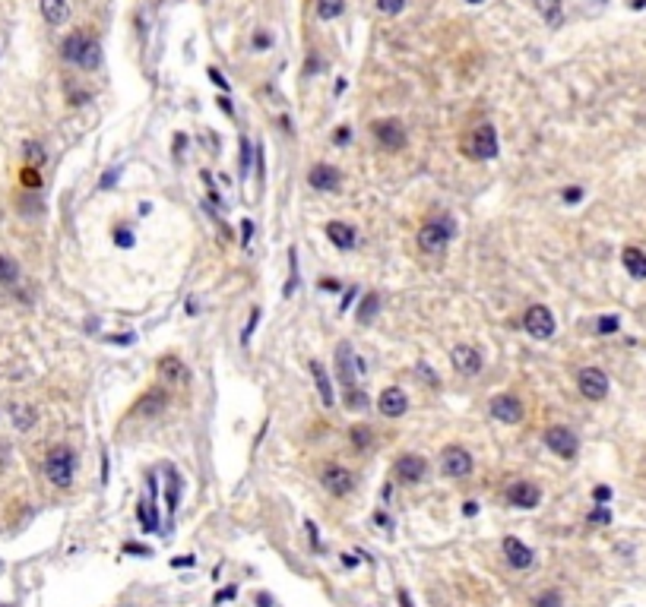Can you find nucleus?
I'll list each match as a JSON object with an SVG mask.
<instances>
[{"mask_svg":"<svg viewBox=\"0 0 646 607\" xmlns=\"http://www.w3.org/2000/svg\"><path fill=\"white\" fill-rule=\"evenodd\" d=\"M26 152H29V158H35V162H42V158H45V155H42V149H38L35 143H29V146H26Z\"/></svg>","mask_w":646,"mask_h":607,"instance_id":"obj_47","label":"nucleus"},{"mask_svg":"<svg viewBox=\"0 0 646 607\" xmlns=\"http://www.w3.org/2000/svg\"><path fill=\"white\" fill-rule=\"evenodd\" d=\"M621 263H624V269L633 275V279H646V253L640 250V247H624Z\"/></svg>","mask_w":646,"mask_h":607,"instance_id":"obj_22","label":"nucleus"},{"mask_svg":"<svg viewBox=\"0 0 646 607\" xmlns=\"http://www.w3.org/2000/svg\"><path fill=\"white\" fill-rule=\"evenodd\" d=\"M20 282V266L10 256H0V285H16Z\"/></svg>","mask_w":646,"mask_h":607,"instance_id":"obj_29","label":"nucleus"},{"mask_svg":"<svg viewBox=\"0 0 646 607\" xmlns=\"http://www.w3.org/2000/svg\"><path fill=\"white\" fill-rule=\"evenodd\" d=\"M453 240V222L437 215V219L425 222L419 231V247L425 253H444V247Z\"/></svg>","mask_w":646,"mask_h":607,"instance_id":"obj_3","label":"nucleus"},{"mask_svg":"<svg viewBox=\"0 0 646 607\" xmlns=\"http://www.w3.org/2000/svg\"><path fill=\"white\" fill-rule=\"evenodd\" d=\"M158 376H162V380H172V383L187 380V367H184V361H181L178 355H165L162 361H158Z\"/></svg>","mask_w":646,"mask_h":607,"instance_id":"obj_23","label":"nucleus"},{"mask_svg":"<svg viewBox=\"0 0 646 607\" xmlns=\"http://www.w3.org/2000/svg\"><path fill=\"white\" fill-rule=\"evenodd\" d=\"M450 358H453L456 370H460V374H466V376H475L481 370V355L475 348H469V345H456Z\"/></svg>","mask_w":646,"mask_h":607,"instance_id":"obj_18","label":"nucleus"},{"mask_svg":"<svg viewBox=\"0 0 646 607\" xmlns=\"http://www.w3.org/2000/svg\"><path fill=\"white\" fill-rule=\"evenodd\" d=\"M589 518H592V522H608V518H612V512H608V509H596Z\"/></svg>","mask_w":646,"mask_h":607,"instance_id":"obj_48","label":"nucleus"},{"mask_svg":"<svg viewBox=\"0 0 646 607\" xmlns=\"http://www.w3.org/2000/svg\"><path fill=\"white\" fill-rule=\"evenodd\" d=\"M440 471H444L447 478H466L469 471H472V456H469L463 446H447V450H444Z\"/></svg>","mask_w":646,"mask_h":607,"instance_id":"obj_9","label":"nucleus"},{"mask_svg":"<svg viewBox=\"0 0 646 607\" xmlns=\"http://www.w3.org/2000/svg\"><path fill=\"white\" fill-rule=\"evenodd\" d=\"M577 386L580 392H583L589 402H602L605 396H608V376L602 374L599 367H583L577 374Z\"/></svg>","mask_w":646,"mask_h":607,"instance_id":"obj_8","label":"nucleus"},{"mask_svg":"<svg viewBox=\"0 0 646 607\" xmlns=\"http://www.w3.org/2000/svg\"><path fill=\"white\" fill-rule=\"evenodd\" d=\"M345 405H349V408H355V411H361V408H368V396L355 386V389H349V392H345Z\"/></svg>","mask_w":646,"mask_h":607,"instance_id":"obj_33","label":"nucleus"},{"mask_svg":"<svg viewBox=\"0 0 646 607\" xmlns=\"http://www.w3.org/2000/svg\"><path fill=\"white\" fill-rule=\"evenodd\" d=\"M475 512H479V503H475V500H466V503H463V516H475Z\"/></svg>","mask_w":646,"mask_h":607,"instance_id":"obj_49","label":"nucleus"},{"mask_svg":"<svg viewBox=\"0 0 646 607\" xmlns=\"http://www.w3.org/2000/svg\"><path fill=\"white\" fill-rule=\"evenodd\" d=\"M631 3V10H643L646 7V0H627Z\"/></svg>","mask_w":646,"mask_h":607,"instance_id":"obj_55","label":"nucleus"},{"mask_svg":"<svg viewBox=\"0 0 646 607\" xmlns=\"http://www.w3.org/2000/svg\"><path fill=\"white\" fill-rule=\"evenodd\" d=\"M308 532H310V544H314V547H320V538H317V528H314V522H308Z\"/></svg>","mask_w":646,"mask_h":607,"instance_id":"obj_52","label":"nucleus"},{"mask_svg":"<svg viewBox=\"0 0 646 607\" xmlns=\"http://www.w3.org/2000/svg\"><path fill=\"white\" fill-rule=\"evenodd\" d=\"M536 7H539V13L545 16V22H548V26H561V20H564L561 0H536Z\"/></svg>","mask_w":646,"mask_h":607,"instance_id":"obj_27","label":"nucleus"},{"mask_svg":"<svg viewBox=\"0 0 646 607\" xmlns=\"http://www.w3.org/2000/svg\"><path fill=\"white\" fill-rule=\"evenodd\" d=\"M22 184H26V187H38L42 180H38V174H35L32 168H26V171H22Z\"/></svg>","mask_w":646,"mask_h":607,"instance_id":"obj_42","label":"nucleus"},{"mask_svg":"<svg viewBox=\"0 0 646 607\" xmlns=\"http://www.w3.org/2000/svg\"><path fill=\"white\" fill-rule=\"evenodd\" d=\"M345 10V0H317V16L320 20H336Z\"/></svg>","mask_w":646,"mask_h":607,"instance_id":"obj_28","label":"nucleus"},{"mask_svg":"<svg viewBox=\"0 0 646 607\" xmlns=\"http://www.w3.org/2000/svg\"><path fill=\"white\" fill-rule=\"evenodd\" d=\"M209 79H213L216 86H222V89H228V82L222 79V73H219V70H216V67H209Z\"/></svg>","mask_w":646,"mask_h":607,"instance_id":"obj_46","label":"nucleus"},{"mask_svg":"<svg viewBox=\"0 0 646 607\" xmlns=\"http://www.w3.org/2000/svg\"><path fill=\"white\" fill-rule=\"evenodd\" d=\"M399 601H403V607H415V604H412V598H409V592H406V588H399Z\"/></svg>","mask_w":646,"mask_h":607,"instance_id":"obj_51","label":"nucleus"},{"mask_svg":"<svg viewBox=\"0 0 646 607\" xmlns=\"http://www.w3.org/2000/svg\"><path fill=\"white\" fill-rule=\"evenodd\" d=\"M254 45H257V48H266V45H269V38H266V35H257V38H254Z\"/></svg>","mask_w":646,"mask_h":607,"instance_id":"obj_54","label":"nucleus"},{"mask_svg":"<svg viewBox=\"0 0 646 607\" xmlns=\"http://www.w3.org/2000/svg\"><path fill=\"white\" fill-rule=\"evenodd\" d=\"M165 405H168V392H165L162 386H152L149 392H146V396L140 399L137 415H143V417H156V415H162V411H165Z\"/></svg>","mask_w":646,"mask_h":607,"instance_id":"obj_17","label":"nucleus"},{"mask_svg":"<svg viewBox=\"0 0 646 607\" xmlns=\"http://www.w3.org/2000/svg\"><path fill=\"white\" fill-rule=\"evenodd\" d=\"M561 197H564V203H571V206H573V203H580V199H583V190H580V187H567Z\"/></svg>","mask_w":646,"mask_h":607,"instance_id":"obj_39","label":"nucleus"},{"mask_svg":"<svg viewBox=\"0 0 646 607\" xmlns=\"http://www.w3.org/2000/svg\"><path fill=\"white\" fill-rule=\"evenodd\" d=\"M323 231H326V238H330L333 247H339V250H349V247H355V228L345 225V222H330Z\"/></svg>","mask_w":646,"mask_h":607,"instance_id":"obj_20","label":"nucleus"},{"mask_svg":"<svg viewBox=\"0 0 646 607\" xmlns=\"http://www.w3.org/2000/svg\"><path fill=\"white\" fill-rule=\"evenodd\" d=\"M310 374H314L317 392H320V399H323V408H333V405H336V399H333V383H330V376H326V370L320 367V361H310Z\"/></svg>","mask_w":646,"mask_h":607,"instance_id":"obj_21","label":"nucleus"},{"mask_svg":"<svg viewBox=\"0 0 646 607\" xmlns=\"http://www.w3.org/2000/svg\"><path fill=\"white\" fill-rule=\"evenodd\" d=\"M114 240H117V244H121V247H127V250H130V247H133V234L127 231V228H121V231H114Z\"/></svg>","mask_w":646,"mask_h":607,"instance_id":"obj_40","label":"nucleus"},{"mask_svg":"<svg viewBox=\"0 0 646 607\" xmlns=\"http://www.w3.org/2000/svg\"><path fill=\"white\" fill-rule=\"evenodd\" d=\"M308 184L314 187V190L333 193V190H339L343 178H339V171L333 168V164H314V168H310V174H308Z\"/></svg>","mask_w":646,"mask_h":607,"instance_id":"obj_14","label":"nucleus"},{"mask_svg":"<svg viewBox=\"0 0 646 607\" xmlns=\"http://www.w3.org/2000/svg\"><path fill=\"white\" fill-rule=\"evenodd\" d=\"M250 238H254V222H241V244H250Z\"/></svg>","mask_w":646,"mask_h":607,"instance_id":"obj_41","label":"nucleus"},{"mask_svg":"<svg viewBox=\"0 0 646 607\" xmlns=\"http://www.w3.org/2000/svg\"><path fill=\"white\" fill-rule=\"evenodd\" d=\"M114 180H117V168H114V171H108V174H105V178L98 180V190H108V187L114 184Z\"/></svg>","mask_w":646,"mask_h":607,"instance_id":"obj_43","label":"nucleus"},{"mask_svg":"<svg viewBox=\"0 0 646 607\" xmlns=\"http://www.w3.org/2000/svg\"><path fill=\"white\" fill-rule=\"evenodd\" d=\"M491 415H495L501 424H520L523 405L516 396H497V399H491Z\"/></svg>","mask_w":646,"mask_h":607,"instance_id":"obj_15","label":"nucleus"},{"mask_svg":"<svg viewBox=\"0 0 646 607\" xmlns=\"http://www.w3.org/2000/svg\"><path fill=\"white\" fill-rule=\"evenodd\" d=\"M349 437H352V443H355V450H361V452H365L368 446L374 443V437H371V430H368V427H361V424H358V427H352V430H349Z\"/></svg>","mask_w":646,"mask_h":607,"instance_id":"obj_30","label":"nucleus"},{"mask_svg":"<svg viewBox=\"0 0 646 607\" xmlns=\"http://www.w3.org/2000/svg\"><path fill=\"white\" fill-rule=\"evenodd\" d=\"M406 7V0H377V10L380 13H399V10Z\"/></svg>","mask_w":646,"mask_h":607,"instance_id":"obj_37","label":"nucleus"},{"mask_svg":"<svg viewBox=\"0 0 646 607\" xmlns=\"http://www.w3.org/2000/svg\"><path fill=\"white\" fill-rule=\"evenodd\" d=\"M466 3H481V0H466Z\"/></svg>","mask_w":646,"mask_h":607,"instance_id":"obj_56","label":"nucleus"},{"mask_svg":"<svg viewBox=\"0 0 646 607\" xmlns=\"http://www.w3.org/2000/svg\"><path fill=\"white\" fill-rule=\"evenodd\" d=\"M592 497H596L599 503H608V500H612V491H608V487H596V491H592Z\"/></svg>","mask_w":646,"mask_h":607,"instance_id":"obj_44","label":"nucleus"},{"mask_svg":"<svg viewBox=\"0 0 646 607\" xmlns=\"http://www.w3.org/2000/svg\"><path fill=\"white\" fill-rule=\"evenodd\" d=\"M42 16H45V22H51V26H63L70 16L67 0H42Z\"/></svg>","mask_w":646,"mask_h":607,"instance_id":"obj_25","label":"nucleus"},{"mask_svg":"<svg viewBox=\"0 0 646 607\" xmlns=\"http://www.w3.org/2000/svg\"><path fill=\"white\" fill-rule=\"evenodd\" d=\"M504 557L513 569H529L532 567V551L523 544L520 538H504Z\"/></svg>","mask_w":646,"mask_h":607,"instance_id":"obj_16","label":"nucleus"},{"mask_svg":"<svg viewBox=\"0 0 646 607\" xmlns=\"http://www.w3.org/2000/svg\"><path fill=\"white\" fill-rule=\"evenodd\" d=\"M292 256H289V282H285V298H292L295 294V282H298V266H295V250H289Z\"/></svg>","mask_w":646,"mask_h":607,"instance_id":"obj_34","label":"nucleus"},{"mask_svg":"<svg viewBox=\"0 0 646 607\" xmlns=\"http://www.w3.org/2000/svg\"><path fill=\"white\" fill-rule=\"evenodd\" d=\"M545 446L561 459H573L580 450V440L571 427H548L545 430Z\"/></svg>","mask_w":646,"mask_h":607,"instance_id":"obj_7","label":"nucleus"},{"mask_svg":"<svg viewBox=\"0 0 646 607\" xmlns=\"http://www.w3.org/2000/svg\"><path fill=\"white\" fill-rule=\"evenodd\" d=\"M89 45H92V41L86 38L83 32H73L70 38H63V45H61L63 61H70V63H83V57H86V51H89Z\"/></svg>","mask_w":646,"mask_h":607,"instance_id":"obj_19","label":"nucleus"},{"mask_svg":"<svg viewBox=\"0 0 646 607\" xmlns=\"http://www.w3.org/2000/svg\"><path fill=\"white\" fill-rule=\"evenodd\" d=\"M523 326H526V332L532 335V339H551L555 335V316H551V310L545 307V304H532L526 314H523Z\"/></svg>","mask_w":646,"mask_h":607,"instance_id":"obj_5","label":"nucleus"},{"mask_svg":"<svg viewBox=\"0 0 646 607\" xmlns=\"http://www.w3.org/2000/svg\"><path fill=\"white\" fill-rule=\"evenodd\" d=\"M250 158H254V146L248 139H241V174L244 178H248V171H250Z\"/></svg>","mask_w":646,"mask_h":607,"instance_id":"obj_36","label":"nucleus"},{"mask_svg":"<svg viewBox=\"0 0 646 607\" xmlns=\"http://www.w3.org/2000/svg\"><path fill=\"white\" fill-rule=\"evenodd\" d=\"M320 481H323V487H326L333 497H345V493L355 487L352 471L343 468V465H326V468H323V475H320Z\"/></svg>","mask_w":646,"mask_h":607,"instance_id":"obj_11","label":"nucleus"},{"mask_svg":"<svg viewBox=\"0 0 646 607\" xmlns=\"http://www.w3.org/2000/svg\"><path fill=\"white\" fill-rule=\"evenodd\" d=\"M257 323H260V307H254V314H250V323H248V329L241 332V345H248V341H250V335H254Z\"/></svg>","mask_w":646,"mask_h":607,"instance_id":"obj_38","label":"nucleus"},{"mask_svg":"<svg viewBox=\"0 0 646 607\" xmlns=\"http://www.w3.org/2000/svg\"><path fill=\"white\" fill-rule=\"evenodd\" d=\"M463 152H466L469 158H475V162H488V158L497 155V133L491 123H479V127L472 130L466 137V143H463Z\"/></svg>","mask_w":646,"mask_h":607,"instance_id":"obj_2","label":"nucleus"},{"mask_svg":"<svg viewBox=\"0 0 646 607\" xmlns=\"http://www.w3.org/2000/svg\"><path fill=\"white\" fill-rule=\"evenodd\" d=\"M507 503L516 509H536L542 503V491H539L532 481H516L507 487Z\"/></svg>","mask_w":646,"mask_h":607,"instance_id":"obj_10","label":"nucleus"},{"mask_svg":"<svg viewBox=\"0 0 646 607\" xmlns=\"http://www.w3.org/2000/svg\"><path fill=\"white\" fill-rule=\"evenodd\" d=\"M13 421H16V427L20 430H29L35 424V411L29 408V405H20V408L13 411Z\"/></svg>","mask_w":646,"mask_h":607,"instance_id":"obj_31","label":"nucleus"},{"mask_svg":"<svg viewBox=\"0 0 646 607\" xmlns=\"http://www.w3.org/2000/svg\"><path fill=\"white\" fill-rule=\"evenodd\" d=\"M149 481V500L143 503L140 509V522H143L146 532H158V512H156V478H146Z\"/></svg>","mask_w":646,"mask_h":607,"instance_id":"obj_24","label":"nucleus"},{"mask_svg":"<svg viewBox=\"0 0 646 607\" xmlns=\"http://www.w3.org/2000/svg\"><path fill=\"white\" fill-rule=\"evenodd\" d=\"M333 139H336L339 146L349 143V139H352V130H349V127H339V130H336V137H333Z\"/></svg>","mask_w":646,"mask_h":607,"instance_id":"obj_45","label":"nucleus"},{"mask_svg":"<svg viewBox=\"0 0 646 607\" xmlns=\"http://www.w3.org/2000/svg\"><path fill=\"white\" fill-rule=\"evenodd\" d=\"M365 370V364L355 361V351H352L349 341H339L336 345V374H339V383H343V389L349 392V389L358 386V374Z\"/></svg>","mask_w":646,"mask_h":607,"instance_id":"obj_4","label":"nucleus"},{"mask_svg":"<svg viewBox=\"0 0 646 607\" xmlns=\"http://www.w3.org/2000/svg\"><path fill=\"white\" fill-rule=\"evenodd\" d=\"M396 478L403 481V484H419L421 478H425V471H428V462L421 456H415V452H409V456H403L396 462Z\"/></svg>","mask_w":646,"mask_h":607,"instance_id":"obj_13","label":"nucleus"},{"mask_svg":"<svg viewBox=\"0 0 646 607\" xmlns=\"http://www.w3.org/2000/svg\"><path fill=\"white\" fill-rule=\"evenodd\" d=\"M73 471H76V452L70 446H54L45 459V475L54 487H70L73 484Z\"/></svg>","mask_w":646,"mask_h":607,"instance_id":"obj_1","label":"nucleus"},{"mask_svg":"<svg viewBox=\"0 0 646 607\" xmlns=\"http://www.w3.org/2000/svg\"><path fill=\"white\" fill-rule=\"evenodd\" d=\"M377 310H380V298L374 291L365 294V298H361V304H358V323H361V326H368V323L377 316Z\"/></svg>","mask_w":646,"mask_h":607,"instance_id":"obj_26","label":"nucleus"},{"mask_svg":"<svg viewBox=\"0 0 646 607\" xmlns=\"http://www.w3.org/2000/svg\"><path fill=\"white\" fill-rule=\"evenodd\" d=\"M124 551H130V553H146V557H149V553H152V551H149V547H137V544H127V547H124Z\"/></svg>","mask_w":646,"mask_h":607,"instance_id":"obj_53","label":"nucleus"},{"mask_svg":"<svg viewBox=\"0 0 646 607\" xmlns=\"http://www.w3.org/2000/svg\"><path fill=\"white\" fill-rule=\"evenodd\" d=\"M532 607H564V598H561V592H542L536 601H532Z\"/></svg>","mask_w":646,"mask_h":607,"instance_id":"obj_32","label":"nucleus"},{"mask_svg":"<svg viewBox=\"0 0 646 607\" xmlns=\"http://www.w3.org/2000/svg\"><path fill=\"white\" fill-rule=\"evenodd\" d=\"M193 563H197L193 557H178V560H172V567H193Z\"/></svg>","mask_w":646,"mask_h":607,"instance_id":"obj_50","label":"nucleus"},{"mask_svg":"<svg viewBox=\"0 0 646 607\" xmlns=\"http://www.w3.org/2000/svg\"><path fill=\"white\" fill-rule=\"evenodd\" d=\"M371 133H374V139H377L384 149H390V152H396V149H403V146H406V130H403V123H399L396 117L374 121L371 123Z\"/></svg>","mask_w":646,"mask_h":607,"instance_id":"obj_6","label":"nucleus"},{"mask_svg":"<svg viewBox=\"0 0 646 607\" xmlns=\"http://www.w3.org/2000/svg\"><path fill=\"white\" fill-rule=\"evenodd\" d=\"M377 408H380V415L384 417H403L406 415V408H409V399L399 386H386L384 392H380V399H377Z\"/></svg>","mask_w":646,"mask_h":607,"instance_id":"obj_12","label":"nucleus"},{"mask_svg":"<svg viewBox=\"0 0 646 607\" xmlns=\"http://www.w3.org/2000/svg\"><path fill=\"white\" fill-rule=\"evenodd\" d=\"M618 326H621L618 316H602V320L596 323V332L599 335H612V332H618Z\"/></svg>","mask_w":646,"mask_h":607,"instance_id":"obj_35","label":"nucleus"}]
</instances>
